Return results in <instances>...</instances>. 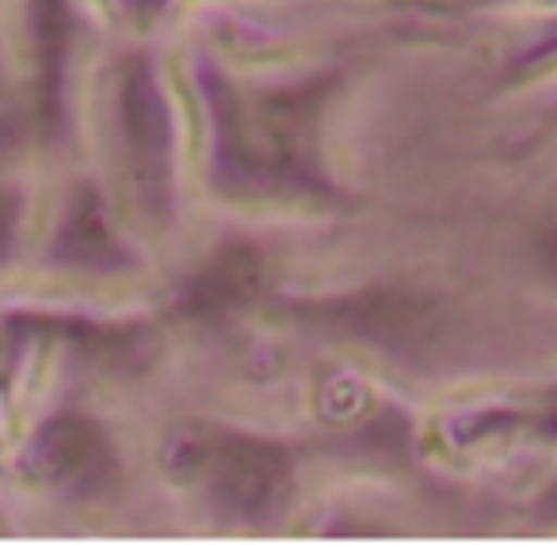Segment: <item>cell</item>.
<instances>
[{"label":"cell","mask_w":557,"mask_h":545,"mask_svg":"<svg viewBox=\"0 0 557 545\" xmlns=\"http://www.w3.org/2000/svg\"><path fill=\"white\" fill-rule=\"evenodd\" d=\"M195 469L225 515L263 519L290 496V458L278 446L248 435H222L195 450Z\"/></svg>","instance_id":"obj_1"},{"label":"cell","mask_w":557,"mask_h":545,"mask_svg":"<svg viewBox=\"0 0 557 545\" xmlns=\"http://www.w3.org/2000/svg\"><path fill=\"white\" fill-rule=\"evenodd\" d=\"M27 473L62 496H100L115 484L119 458L111 438L81 416H58L42 423L39 435L27 446Z\"/></svg>","instance_id":"obj_2"},{"label":"cell","mask_w":557,"mask_h":545,"mask_svg":"<svg viewBox=\"0 0 557 545\" xmlns=\"http://www.w3.org/2000/svg\"><path fill=\"white\" fill-rule=\"evenodd\" d=\"M119 119H123V138L131 149L134 176L141 179L146 195H164L169 184V108L157 88V77L146 62H134L123 77V96H119Z\"/></svg>","instance_id":"obj_3"},{"label":"cell","mask_w":557,"mask_h":545,"mask_svg":"<svg viewBox=\"0 0 557 545\" xmlns=\"http://www.w3.org/2000/svg\"><path fill=\"white\" fill-rule=\"evenodd\" d=\"M54 256L62 263L73 268H92V271H108L123 263L115 237H111L108 222H103V207L92 191H85L65 214L62 230L54 237Z\"/></svg>","instance_id":"obj_4"},{"label":"cell","mask_w":557,"mask_h":545,"mask_svg":"<svg viewBox=\"0 0 557 545\" xmlns=\"http://www.w3.org/2000/svg\"><path fill=\"white\" fill-rule=\"evenodd\" d=\"M32 27L35 42H39L42 73H47V100H58V85H62V65L65 50H70V12L65 0H32Z\"/></svg>","instance_id":"obj_5"},{"label":"cell","mask_w":557,"mask_h":545,"mask_svg":"<svg viewBox=\"0 0 557 545\" xmlns=\"http://www.w3.org/2000/svg\"><path fill=\"white\" fill-rule=\"evenodd\" d=\"M20 214H24V199H20L16 191H4V187H0V260L16 245Z\"/></svg>","instance_id":"obj_6"},{"label":"cell","mask_w":557,"mask_h":545,"mask_svg":"<svg viewBox=\"0 0 557 545\" xmlns=\"http://www.w3.org/2000/svg\"><path fill=\"white\" fill-rule=\"evenodd\" d=\"M546 260H549V271L557 275V237H554V245L546 248Z\"/></svg>","instance_id":"obj_7"}]
</instances>
